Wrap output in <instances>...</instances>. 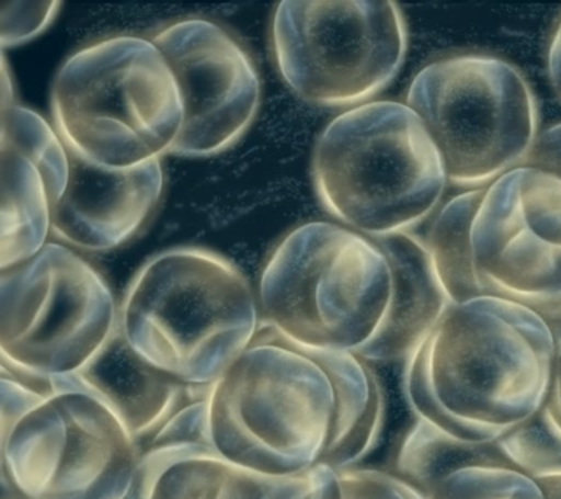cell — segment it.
Here are the masks:
<instances>
[{"label": "cell", "instance_id": "20", "mask_svg": "<svg viewBox=\"0 0 561 499\" xmlns=\"http://www.w3.org/2000/svg\"><path fill=\"white\" fill-rule=\"evenodd\" d=\"M425 499H550L528 475L502 457L495 444L445 473Z\"/></svg>", "mask_w": 561, "mask_h": 499}, {"label": "cell", "instance_id": "26", "mask_svg": "<svg viewBox=\"0 0 561 499\" xmlns=\"http://www.w3.org/2000/svg\"><path fill=\"white\" fill-rule=\"evenodd\" d=\"M543 411L551 420L552 424L561 432V341L557 345V356L554 365V375H552V385L550 396Z\"/></svg>", "mask_w": 561, "mask_h": 499}, {"label": "cell", "instance_id": "24", "mask_svg": "<svg viewBox=\"0 0 561 499\" xmlns=\"http://www.w3.org/2000/svg\"><path fill=\"white\" fill-rule=\"evenodd\" d=\"M59 10V2H3L0 11L2 46H18L37 37L55 21Z\"/></svg>", "mask_w": 561, "mask_h": 499}, {"label": "cell", "instance_id": "18", "mask_svg": "<svg viewBox=\"0 0 561 499\" xmlns=\"http://www.w3.org/2000/svg\"><path fill=\"white\" fill-rule=\"evenodd\" d=\"M484 195L482 188L451 199L437 214L425 242L434 270L454 304L489 296L472 257V227Z\"/></svg>", "mask_w": 561, "mask_h": 499}, {"label": "cell", "instance_id": "27", "mask_svg": "<svg viewBox=\"0 0 561 499\" xmlns=\"http://www.w3.org/2000/svg\"><path fill=\"white\" fill-rule=\"evenodd\" d=\"M547 67L552 89L561 100V20L548 47Z\"/></svg>", "mask_w": 561, "mask_h": 499}, {"label": "cell", "instance_id": "17", "mask_svg": "<svg viewBox=\"0 0 561 499\" xmlns=\"http://www.w3.org/2000/svg\"><path fill=\"white\" fill-rule=\"evenodd\" d=\"M0 270L31 260L47 245L51 203L38 170L16 151L2 147Z\"/></svg>", "mask_w": 561, "mask_h": 499}, {"label": "cell", "instance_id": "22", "mask_svg": "<svg viewBox=\"0 0 561 499\" xmlns=\"http://www.w3.org/2000/svg\"><path fill=\"white\" fill-rule=\"evenodd\" d=\"M499 453L548 495L561 499V432L541 410L530 422L495 442Z\"/></svg>", "mask_w": 561, "mask_h": 499}, {"label": "cell", "instance_id": "16", "mask_svg": "<svg viewBox=\"0 0 561 499\" xmlns=\"http://www.w3.org/2000/svg\"><path fill=\"white\" fill-rule=\"evenodd\" d=\"M371 240L385 253L393 282L377 365H401L454 302L434 270L427 243L419 236L401 234Z\"/></svg>", "mask_w": 561, "mask_h": 499}, {"label": "cell", "instance_id": "3", "mask_svg": "<svg viewBox=\"0 0 561 499\" xmlns=\"http://www.w3.org/2000/svg\"><path fill=\"white\" fill-rule=\"evenodd\" d=\"M261 324L245 275L202 248L169 249L145 262L118 305V331L131 352L195 388H209Z\"/></svg>", "mask_w": 561, "mask_h": 499}, {"label": "cell", "instance_id": "9", "mask_svg": "<svg viewBox=\"0 0 561 499\" xmlns=\"http://www.w3.org/2000/svg\"><path fill=\"white\" fill-rule=\"evenodd\" d=\"M118 331L103 275L61 243L0 275V366L56 378L90 362Z\"/></svg>", "mask_w": 561, "mask_h": 499}, {"label": "cell", "instance_id": "11", "mask_svg": "<svg viewBox=\"0 0 561 499\" xmlns=\"http://www.w3.org/2000/svg\"><path fill=\"white\" fill-rule=\"evenodd\" d=\"M472 257L489 296L530 309L561 295V178L519 166L485 188Z\"/></svg>", "mask_w": 561, "mask_h": 499}, {"label": "cell", "instance_id": "4", "mask_svg": "<svg viewBox=\"0 0 561 499\" xmlns=\"http://www.w3.org/2000/svg\"><path fill=\"white\" fill-rule=\"evenodd\" d=\"M385 253L357 231L311 222L289 231L263 266L262 324L305 348L358 354L377 365L392 304Z\"/></svg>", "mask_w": 561, "mask_h": 499}, {"label": "cell", "instance_id": "14", "mask_svg": "<svg viewBox=\"0 0 561 499\" xmlns=\"http://www.w3.org/2000/svg\"><path fill=\"white\" fill-rule=\"evenodd\" d=\"M337 473L319 466L301 476L274 477L249 470L210 446L148 451L129 499H328Z\"/></svg>", "mask_w": 561, "mask_h": 499}, {"label": "cell", "instance_id": "28", "mask_svg": "<svg viewBox=\"0 0 561 499\" xmlns=\"http://www.w3.org/2000/svg\"><path fill=\"white\" fill-rule=\"evenodd\" d=\"M550 327L557 341H561V295L533 309Z\"/></svg>", "mask_w": 561, "mask_h": 499}, {"label": "cell", "instance_id": "21", "mask_svg": "<svg viewBox=\"0 0 561 499\" xmlns=\"http://www.w3.org/2000/svg\"><path fill=\"white\" fill-rule=\"evenodd\" d=\"M0 147L16 151L38 170L51 207H55L68 186L70 169L68 148L57 131L38 113L12 104L2 109Z\"/></svg>", "mask_w": 561, "mask_h": 499}, {"label": "cell", "instance_id": "12", "mask_svg": "<svg viewBox=\"0 0 561 499\" xmlns=\"http://www.w3.org/2000/svg\"><path fill=\"white\" fill-rule=\"evenodd\" d=\"M173 72L184 121L173 155L209 157L227 151L253 124L261 80L243 46L213 21H175L151 38Z\"/></svg>", "mask_w": 561, "mask_h": 499}, {"label": "cell", "instance_id": "2", "mask_svg": "<svg viewBox=\"0 0 561 499\" xmlns=\"http://www.w3.org/2000/svg\"><path fill=\"white\" fill-rule=\"evenodd\" d=\"M206 401L210 442L232 463L274 477L335 463L341 396L331 350L293 343L261 324Z\"/></svg>", "mask_w": 561, "mask_h": 499}, {"label": "cell", "instance_id": "7", "mask_svg": "<svg viewBox=\"0 0 561 499\" xmlns=\"http://www.w3.org/2000/svg\"><path fill=\"white\" fill-rule=\"evenodd\" d=\"M407 104L433 139L451 185L482 190L524 166L538 138L533 90L506 60L456 55L421 69Z\"/></svg>", "mask_w": 561, "mask_h": 499}, {"label": "cell", "instance_id": "29", "mask_svg": "<svg viewBox=\"0 0 561 499\" xmlns=\"http://www.w3.org/2000/svg\"><path fill=\"white\" fill-rule=\"evenodd\" d=\"M336 492L328 499H368L346 472H337Z\"/></svg>", "mask_w": 561, "mask_h": 499}, {"label": "cell", "instance_id": "19", "mask_svg": "<svg viewBox=\"0 0 561 499\" xmlns=\"http://www.w3.org/2000/svg\"><path fill=\"white\" fill-rule=\"evenodd\" d=\"M491 445L467 444L411 416L410 422L390 445L383 468L427 495L445 473L468 460L480 457Z\"/></svg>", "mask_w": 561, "mask_h": 499}, {"label": "cell", "instance_id": "1", "mask_svg": "<svg viewBox=\"0 0 561 499\" xmlns=\"http://www.w3.org/2000/svg\"><path fill=\"white\" fill-rule=\"evenodd\" d=\"M557 341L519 302L454 304L407 354L399 375L412 418L467 444H495L547 405Z\"/></svg>", "mask_w": 561, "mask_h": 499}, {"label": "cell", "instance_id": "23", "mask_svg": "<svg viewBox=\"0 0 561 499\" xmlns=\"http://www.w3.org/2000/svg\"><path fill=\"white\" fill-rule=\"evenodd\" d=\"M206 396L187 402L178 413L171 416L169 422L149 442L144 454L148 451L173 449V446L202 445L214 449L210 442Z\"/></svg>", "mask_w": 561, "mask_h": 499}, {"label": "cell", "instance_id": "6", "mask_svg": "<svg viewBox=\"0 0 561 499\" xmlns=\"http://www.w3.org/2000/svg\"><path fill=\"white\" fill-rule=\"evenodd\" d=\"M55 129L68 151L107 170H129L173 150L182 95L148 38H104L70 56L51 91Z\"/></svg>", "mask_w": 561, "mask_h": 499}, {"label": "cell", "instance_id": "25", "mask_svg": "<svg viewBox=\"0 0 561 499\" xmlns=\"http://www.w3.org/2000/svg\"><path fill=\"white\" fill-rule=\"evenodd\" d=\"M524 166L546 170L561 178V124L539 133Z\"/></svg>", "mask_w": 561, "mask_h": 499}, {"label": "cell", "instance_id": "10", "mask_svg": "<svg viewBox=\"0 0 561 499\" xmlns=\"http://www.w3.org/2000/svg\"><path fill=\"white\" fill-rule=\"evenodd\" d=\"M276 68L305 102L322 107L370 103L398 76L408 49L394 2H280L271 27Z\"/></svg>", "mask_w": 561, "mask_h": 499}, {"label": "cell", "instance_id": "5", "mask_svg": "<svg viewBox=\"0 0 561 499\" xmlns=\"http://www.w3.org/2000/svg\"><path fill=\"white\" fill-rule=\"evenodd\" d=\"M311 177L324 209L368 239L411 234L449 183L423 122L397 102L336 116L316 141Z\"/></svg>", "mask_w": 561, "mask_h": 499}, {"label": "cell", "instance_id": "8", "mask_svg": "<svg viewBox=\"0 0 561 499\" xmlns=\"http://www.w3.org/2000/svg\"><path fill=\"white\" fill-rule=\"evenodd\" d=\"M142 450L95 398L53 389L0 419L3 499H129Z\"/></svg>", "mask_w": 561, "mask_h": 499}, {"label": "cell", "instance_id": "13", "mask_svg": "<svg viewBox=\"0 0 561 499\" xmlns=\"http://www.w3.org/2000/svg\"><path fill=\"white\" fill-rule=\"evenodd\" d=\"M69 181L51 212V234L68 247L104 252L129 242L164 191L161 160L107 170L69 151Z\"/></svg>", "mask_w": 561, "mask_h": 499}, {"label": "cell", "instance_id": "15", "mask_svg": "<svg viewBox=\"0 0 561 499\" xmlns=\"http://www.w3.org/2000/svg\"><path fill=\"white\" fill-rule=\"evenodd\" d=\"M53 389L87 394L107 407L140 450L187 402L209 388L187 387L140 361L121 331L73 374L51 378Z\"/></svg>", "mask_w": 561, "mask_h": 499}]
</instances>
